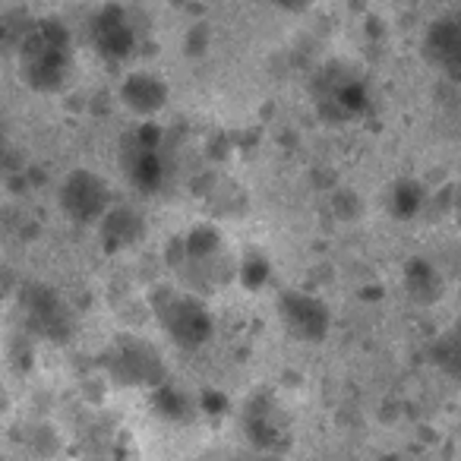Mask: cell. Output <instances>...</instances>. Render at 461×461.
<instances>
[{"instance_id":"obj_1","label":"cell","mask_w":461,"mask_h":461,"mask_svg":"<svg viewBox=\"0 0 461 461\" xmlns=\"http://www.w3.org/2000/svg\"><path fill=\"white\" fill-rule=\"evenodd\" d=\"M16 54H20V77L32 92H58L70 79L73 39L60 20L32 23Z\"/></svg>"},{"instance_id":"obj_2","label":"cell","mask_w":461,"mask_h":461,"mask_svg":"<svg viewBox=\"0 0 461 461\" xmlns=\"http://www.w3.org/2000/svg\"><path fill=\"white\" fill-rule=\"evenodd\" d=\"M155 313H158V322L167 332V339L184 351H199L215 335V320L196 294L165 291L155 301Z\"/></svg>"},{"instance_id":"obj_3","label":"cell","mask_w":461,"mask_h":461,"mask_svg":"<svg viewBox=\"0 0 461 461\" xmlns=\"http://www.w3.org/2000/svg\"><path fill=\"white\" fill-rule=\"evenodd\" d=\"M313 98L320 114L332 123L354 121L370 108V89H366L364 77L345 64H329L313 79Z\"/></svg>"},{"instance_id":"obj_4","label":"cell","mask_w":461,"mask_h":461,"mask_svg":"<svg viewBox=\"0 0 461 461\" xmlns=\"http://www.w3.org/2000/svg\"><path fill=\"white\" fill-rule=\"evenodd\" d=\"M108 373L121 385H136V389H158L167 379L165 357L146 339L123 335L108 354Z\"/></svg>"},{"instance_id":"obj_5","label":"cell","mask_w":461,"mask_h":461,"mask_svg":"<svg viewBox=\"0 0 461 461\" xmlns=\"http://www.w3.org/2000/svg\"><path fill=\"white\" fill-rule=\"evenodd\" d=\"M58 203L60 212L70 218L73 224H98L104 212L114 205L111 186L102 174L89 171V167H73L58 186Z\"/></svg>"},{"instance_id":"obj_6","label":"cell","mask_w":461,"mask_h":461,"mask_svg":"<svg viewBox=\"0 0 461 461\" xmlns=\"http://www.w3.org/2000/svg\"><path fill=\"white\" fill-rule=\"evenodd\" d=\"M278 320L285 332L301 345H322L332 332V310L310 291L288 288L278 294Z\"/></svg>"},{"instance_id":"obj_7","label":"cell","mask_w":461,"mask_h":461,"mask_svg":"<svg viewBox=\"0 0 461 461\" xmlns=\"http://www.w3.org/2000/svg\"><path fill=\"white\" fill-rule=\"evenodd\" d=\"M123 174L140 193H155L165 186L167 165L161 155V130L152 121H142V127L130 136V149L123 152Z\"/></svg>"},{"instance_id":"obj_8","label":"cell","mask_w":461,"mask_h":461,"mask_svg":"<svg viewBox=\"0 0 461 461\" xmlns=\"http://www.w3.org/2000/svg\"><path fill=\"white\" fill-rule=\"evenodd\" d=\"M420 54L446 79H461V10L442 14L427 26L420 39Z\"/></svg>"},{"instance_id":"obj_9","label":"cell","mask_w":461,"mask_h":461,"mask_svg":"<svg viewBox=\"0 0 461 461\" xmlns=\"http://www.w3.org/2000/svg\"><path fill=\"white\" fill-rule=\"evenodd\" d=\"M23 310H26L29 326L51 341H67L73 335V329H77V320H73L64 297L54 294L45 285H29L23 291Z\"/></svg>"},{"instance_id":"obj_10","label":"cell","mask_w":461,"mask_h":461,"mask_svg":"<svg viewBox=\"0 0 461 461\" xmlns=\"http://www.w3.org/2000/svg\"><path fill=\"white\" fill-rule=\"evenodd\" d=\"M121 104L140 121H155L161 111L167 108V98H171V89H167L165 77L152 70H133L123 77L121 83Z\"/></svg>"},{"instance_id":"obj_11","label":"cell","mask_w":461,"mask_h":461,"mask_svg":"<svg viewBox=\"0 0 461 461\" xmlns=\"http://www.w3.org/2000/svg\"><path fill=\"white\" fill-rule=\"evenodd\" d=\"M92 45L102 58L108 60H123L136 45L133 23H130L127 10L123 7H102L92 20Z\"/></svg>"},{"instance_id":"obj_12","label":"cell","mask_w":461,"mask_h":461,"mask_svg":"<svg viewBox=\"0 0 461 461\" xmlns=\"http://www.w3.org/2000/svg\"><path fill=\"white\" fill-rule=\"evenodd\" d=\"M95 228L98 238H102V247L108 253L127 250V247H133L142 238V218L133 209H127V205H111Z\"/></svg>"},{"instance_id":"obj_13","label":"cell","mask_w":461,"mask_h":461,"mask_svg":"<svg viewBox=\"0 0 461 461\" xmlns=\"http://www.w3.org/2000/svg\"><path fill=\"white\" fill-rule=\"evenodd\" d=\"M404 291H408L417 303L427 307V303L439 301L446 285H442V276L433 263H427L423 257H414L408 266H404Z\"/></svg>"},{"instance_id":"obj_14","label":"cell","mask_w":461,"mask_h":461,"mask_svg":"<svg viewBox=\"0 0 461 461\" xmlns=\"http://www.w3.org/2000/svg\"><path fill=\"white\" fill-rule=\"evenodd\" d=\"M429 354H433V364L439 366L446 376L461 383V320L433 341V351Z\"/></svg>"},{"instance_id":"obj_15","label":"cell","mask_w":461,"mask_h":461,"mask_svg":"<svg viewBox=\"0 0 461 461\" xmlns=\"http://www.w3.org/2000/svg\"><path fill=\"white\" fill-rule=\"evenodd\" d=\"M423 199H427V193H423V186L417 180H398L389 193V212L395 218H402V221H408L423 209Z\"/></svg>"},{"instance_id":"obj_16","label":"cell","mask_w":461,"mask_h":461,"mask_svg":"<svg viewBox=\"0 0 461 461\" xmlns=\"http://www.w3.org/2000/svg\"><path fill=\"white\" fill-rule=\"evenodd\" d=\"M269 4H276L285 14H303V10L313 7V0H269Z\"/></svg>"},{"instance_id":"obj_17","label":"cell","mask_w":461,"mask_h":461,"mask_svg":"<svg viewBox=\"0 0 461 461\" xmlns=\"http://www.w3.org/2000/svg\"><path fill=\"white\" fill-rule=\"evenodd\" d=\"M4 155H7V146H4V140H0V165H4Z\"/></svg>"},{"instance_id":"obj_18","label":"cell","mask_w":461,"mask_h":461,"mask_svg":"<svg viewBox=\"0 0 461 461\" xmlns=\"http://www.w3.org/2000/svg\"><path fill=\"white\" fill-rule=\"evenodd\" d=\"M455 205H458V218H461V186H458V203H455Z\"/></svg>"}]
</instances>
